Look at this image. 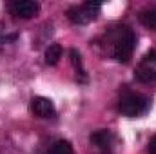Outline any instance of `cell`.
<instances>
[{
	"label": "cell",
	"instance_id": "11",
	"mask_svg": "<svg viewBox=\"0 0 156 154\" xmlns=\"http://www.w3.org/2000/svg\"><path fill=\"white\" fill-rule=\"evenodd\" d=\"M47 154H75V151H73V147H71L69 142H66V140H58V142L53 143V147L49 149V152Z\"/></svg>",
	"mask_w": 156,
	"mask_h": 154
},
{
	"label": "cell",
	"instance_id": "12",
	"mask_svg": "<svg viewBox=\"0 0 156 154\" xmlns=\"http://www.w3.org/2000/svg\"><path fill=\"white\" fill-rule=\"evenodd\" d=\"M147 151H149V154H156V136L149 142V147H147Z\"/></svg>",
	"mask_w": 156,
	"mask_h": 154
},
{
	"label": "cell",
	"instance_id": "6",
	"mask_svg": "<svg viewBox=\"0 0 156 154\" xmlns=\"http://www.w3.org/2000/svg\"><path fill=\"white\" fill-rule=\"evenodd\" d=\"M31 113L37 116V118H55L56 116V109L53 105V102L49 98H44V96H35L31 100Z\"/></svg>",
	"mask_w": 156,
	"mask_h": 154
},
{
	"label": "cell",
	"instance_id": "7",
	"mask_svg": "<svg viewBox=\"0 0 156 154\" xmlns=\"http://www.w3.org/2000/svg\"><path fill=\"white\" fill-rule=\"evenodd\" d=\"M89 140H91V143L96 145L98 149L109 151V147H111V143H113V132L107 131V129H100V131L93 132V134L89 136Z\"/></svg>",
	"mask_w": 156,
	"mask_h": 154
},
{
	"label": "cell",
	"instance_id": "8",
	"mask_svg": "<svg viewBox=\"0 0 156 154\" xmlns=\"http://www.w3.org/2000/svg\"><path fill=\"white\" fill-rule=\"evenodd\" d=\"M138 18H140V22H142L145 27L156 29V5H153V7H145L144 11H140Z\"/></svg>",
	"mask_w": 156,
	"mask_h": 154
},
{
	"label": "cell",
	"instance_id": "3",
	"mask_svg": "<svg viewBox=\"0 0 156 154\" xmlns=\"http://www.w3.org/2000/svg\"><path fill=\"white\" fill-rule=\"evenodd\" d=\"M100 7H102L100 2H85L82 5H73V7L67 9V18L76 26L89 24L91 20H94L98 16Z\"/></svg>",
	"mask_w": 156,
	"mask_h": 154
},
{
	"label": "cell",
	"instance_id": "9",
	"mask_svg": "<svg viewBox=\"0 0 156 154\" xmlns=\"http://www.w3.org/2000/svg\"><path fill=\"white\" fill-rule=\"evenodd\" d=\"M69 56H71V64H73V67H75V71H76V78L80 82H87L85 69H83V65H82V56H80V53H78L76 49H71V51H69Z\"/></svg>",
	"mask_w": 156,
	"mask_h": 154
},
{
	"label": "cell",
	"instance_id": "10",
	"mask_svg": "<svg viewBox=\"0 0 156 154\" xmlns=\"http://www.w3.org/2000/svg\"><path fill=\"white\" fill-rule=\"evenodd\" d=\"M60 58H62V45L60 44H51L45 49V64L47 65H56Z\"/></svg>",
	"mask_w": 156,
	"mask_h": 154
},
{
	"label": "cell",
	"instance_id": "4",
	"mask_svg": "<svg viewBox=\"0 0 156 154\" xmlns=\"http://www.w3.org/2000/svg\"><path fill=\"white\" fill-rule=\"evenodd\" d=\"M136 78H138L140 82H145V83L156 82V51L154 49L149 51V53L144 56L140 67L136 69Z\"/></svg>",
	"mask_w": 156,
	"mask_h": 154
},
{
	"label": "cell",
	"instance_id": "13",
	"mask_svg": "<svg viewBox=\"0 0 156 154\" xmlns=\"http://www.w3.org/2000/svg\"><path fill=\"white\" fill-rule=\"evenodd\" d=\"M100 154H111V151H102Z\"/></svg>",
	"mask_w": 156,
	"mask_h": 154
},
{
	"label": "cell",
	"instance_id": "1",
	"mask_svg": "<svg viewBox=\"0 0 156 154\" xmlns=\"http://www.w3.org/2000/svg\"><path fill=\"white\" fill-rule=\"evenodd\" d=\"M109 40L113 44V56L116 62H122V64H127L129 58L133 56V51L136 47V35L122 26V27H116L115 31L109 33Z\"/></svg>",
	"mask_w": 156,
	"mask_h": 154
},
{
	"label": "cell",
	"instance_id": "2",
	"mask_svg": "<svg viewBox=\"0 0 156 154\" xmlns=\"http://www.w3.org/2000/svg\"><path fill=\"white\" fill-rule=\"evenodd\" d=\"M149 105H151V102L147 96H144L140 93H125L118 102V111L127 118H138L147 113Z\"/></svg>",
	"mask_w": 156,
	"mask_h": 154
},
{
	"label": "cell",
	"instance_id": "5",
	"mask_svg": "<svg viewBox=\"0 0 156 154\" xmlns=\"http://www.w3.org/2000/svg\"><path fill=\"white\" fill-rule=\"evenodd\" d=\"M9 11L11 15H15L16 18H33L37 16L40 11V4L35 0H16V2H11L9 4Z\"/></svg>",
	"mask_w": 156,
	"mask_h": 154
}]
</instances>
